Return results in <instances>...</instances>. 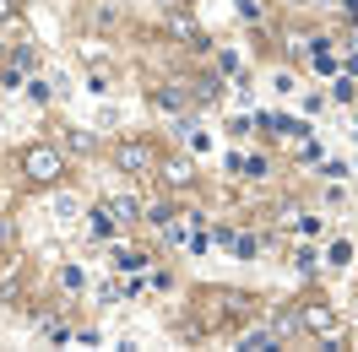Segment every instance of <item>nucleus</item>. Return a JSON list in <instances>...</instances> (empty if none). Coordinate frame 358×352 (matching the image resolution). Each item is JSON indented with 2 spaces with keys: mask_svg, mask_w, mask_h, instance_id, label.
Here are the masks:
<instances>
[{
  "mask_svg": "<svg viewBox=\"0 0 358 352\" xmlns=\"http://www.w3.org/2000/svg\"><path fill=\"white\" fill-rule=\"evenodd\" d=\"M22 174L33 179V184H55V179L66 174L60 147H44V141H38V147H27V152H22Z\"/></svg>",
  "mask_w": 358,
  "mask_h": 352,
  "instance_id": "f257e3e1",
  "label": "nucleus"
},
{
  "mask_svg": "<svg viewBox=\"0 0 358 352\" xmlns=\"http://www.w3.org/2000/svg\"><path fill=\"white\" fill-rule=\"evenodd\" d=\"M304 330H315L320 342H336V336H342V320H336V309L310 304V309H304Z\"/></svg>",
  "mask_w": 358,
  "mask_h": 352,
  "instance_id": "f03ea898",
  "label": "nucleus"
},
{
  "mask_svg": "<svg viewBox=\"0 0 358 352\" xmlns=\"http://www.w3.org/2000/svg\"><path fill=\"white\" fill-rule=\"evenodd\" d=\"M114 163H120L125 174H141V168H152V152H147L141 141H120V147H114Z\"/></svg>",
  "mask_w": 358,
  "mask_h": 352,
  "instance_id": "7ed1b4c3",
  "label": "nucleus"
},
{
  "mask_svg": "<svg viewBox=\"0 0 358 352\" xmlns=\"http://www.w3.org/2000/svg\"><path fill=\"white\" fill-rule=\"evenodd\" d=\"M174 33H179V38H185V44H190V49H206V44H212V38H206V33H201V22H196V17L185 11V6H179V11H174Z\"/></svg>",
  "mask_w": 358,
  "mask_h": 352,
  "instance_id": "20e7f679",
  "label": "nucleus"
},
{
  "mask_svg": "<svg viewBox=\"0 0 358 352\" xmlns=\"http://www.w3.org/2000/svg\"><path fill=\"white\" fill-rule=\"evenodd\" d=\"M152 109H163V114L185 109V87H152Z\"/></svg>",
  "mask_w": 358,
  "mask_h": 352,
  "instance_id": "39448f33",
  "label": "nucleus"
},
{
  "mask_svg": "<svg viewBox=\"0 0 358 352\" xmlns=\"http://www.w3.org/2000/svg\"><path fill=\"white\" fill-rule=\"evenodd\" d=\"M109 217L136 222V217H141V196H114V200H109Z\"/></svg>",
  "mask_w": 358,
  "mask_h": 352,
  "instance_id": "423d86ee",
  "label": "nucleus"
},
{
  "mask_svg": "<svg viewBox=\"0 0 358 352\" xmlns=\"http://www.w3.org/2000/svg\"><path fill=\"white\" fill-rule=\"evenodd\" d=\"M190 174H196V168H190L185 157H174V163H163V179H169V184H190Z\"/></svg>",
  "mask_w": 358,
  "mask_h": 352,
  "instance_id": "0eeeda50",
  "label": "nucleus"
},
{
  "mask_svg": "<svg viewBox=\"0 0 358 352\" xmlns=\"http://www.w3.org/2000/svg\"><path fill=\"white\" fill-rule=\"evenodd\" d=\"M114 265H120V271H141L147 255H141V249H114Z\"/></svg>",
  "mask_w": 358,
  "mask_h": 352,
  "instance_id": "6e6552de",
  "label": "nucleus"
},
{
  "mask_svg": "<svg viewBox=\"0 0 358 352\" xmlns=\"http://www.w3.org/2000/svg\"><path fill=\"white\" fill-rule=\"evenodd\" d=\"M271 347H277L271 330H250V336H245V352H271Z\"/></svg>",
  "mask_w": 358,
  "mask_h": 352,
  "instance_id": "1a4fd4ad",
  "label": "nucleus"
},
{
  "mask_svg": "<svg viewBox=\"0 0 358 352\" xmlns=\"http://www.w3.org/2000/svg\"><path fill=\"white\" fill-rule=\"evenodd\" d=\"M66 152L87 157V152H92V135H87V131H66Z\"/></svg>",
  "mask_w": 358,
  "mask_h": 352,
  "instance_id": "9d476101",
  "label": "nucleus"
},
{
  "mask_svg": "<svg viewBox=\"0 0 358 352\" xmlns=\"http://www.w3.org/2000/svg\"><path fill=\"white\" fill-rule=\"evenodd\" d=\"M87 228L98 233V239H109V233H114V222H109V206H103V212H87Z\"/></svg>",
  "mask_w": 358,
  "mask_h": 352,
  "instance_id": "9b49d317",
  "label": "nucleus"
},
{
  "mask_svg": "<svg viewBox=\"0 0 358 352\" xmlns=\"http://www.w3.org/2000/svg\"><path fill=\"white\" fill-rule=\"evenodd\" d=\"M44 330H49V342H71V325H66V320H44Z\"/></svg>",
  "mask_w": 358,
  "mask_h": 352,
  "instance_id": "f8f14e48",
  "label": "nucleus"
},
{
  "mask_svg": "<svg viewBox=\"0 0 358 352\" xmlns=\"http://www.w3.org/2000/svg\"><path fill=\"white\" fill-rule=\"evenodd\" d=\"M33 60H38V54H33V49H27V44L17 49V54H11V66H17V71H27V66H33Z\"/></svg>",
  "mask_w": 358,
  "mask_h": 352,
  "instance_id": "ddd939ff",
  "label": "nucleus"
},
{
  "mask_svg": "<svg viewBox=\"0 0 358 352\" xmlns=\"http://www.w3.org/2000/svg\"><path fill=\"white\" fill-rule=\"evenodd\" d=\"M342 11H348V17L358 22V0H342Z\"/></svg>",
  "mask_w": 358,
  "mask_h": 352,
  "instance_id": "4468645a",
  "label": "nucleus"
},
{
  "mask_svg": "<svg viewBox=\"0 0 358 352\" xmlns=\"http://www.w3.org/2000/svg\"><path fill=\"white\" fill-rule=\"evenodd\" d=\"M6 17H11V0H0V22H6Z\"/></svg>",
  "mask_w": 358,
  "mask_h": 352,
  "instance_id": "2eb2a0df",
  "label": "nucleus"
},
{
  "mask_svg": "<svg viewBox=\"0 0 358 352\" xmlns=\"http://www.w3.org/2000/svg\"><path fill=\"white\" fill-rule=\"evenodd\" d=\"M353 98H358V87H353Z\"/></svg>",
  "mask_w": 358,
  "mask_h": 352,
  "instance_id": "dca6fc26",
  "label": "nucleus"
}]
</instances>
